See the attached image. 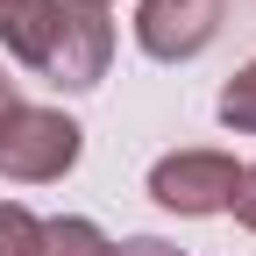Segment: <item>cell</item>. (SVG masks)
<instances>
[{
    "instance_id": "1",
    "label": "cell",
    "mask_w": 256,
    "mask_h": 256,
    "mask_svg": "<svg viewBox=\"0 0 256 256\" xmlns=\"http://www.w3.org/2000/svg\"><path fill=\"white\" fill-rule=\"evenodd\" d=\"M0 43L50 86H100L114 57V28L78 0H0Z\"/></svg>"
},
{
    "instance_id": "2",
    "label": "cell",
    "mask_w": 256,
    "mask_h": 256,
    "mask_svg": "<svg viewBox=\"0 0 256 256\" xmlns=\"http://www.w3.org/2000/svg\"><path fill=\"white\" fill-rule=\"evenodd\" d=\"M78 121L57 107H14L8 128H0V178L14 185H50L78 164Z\"/></svg>"
},
{
    "instance_id": "3",
    "label": "cell",
    "mask_w": 256,
    "mask_h": 256,
    "mask_svg": "<svg viewBox=\"0 0 256 256\" xmlns=\"http://www.w3.org/2000/svg\"><path fill=\"white\" fill-rule=\"evenodd\" d=\"M235 178H242V164L228 150H178V156H164L150 171V200L164 214H192V220L200 214H228Z\"/></svg>"
},
{
    "instance_id": "4",
    "label": "cell",
    "mask_w": 256,
    "mask_h": 256,
    "mask_svg": "<svg viewBox=\"0 0 256 256\" xmlns=\"http://www.w3.org/2000/svg\"><path fill=\"white\" fill-rule=\"evenodd\" d=\"M220 22H228V0H142L136 8V43L150 57H200L214 36H220Z\"/></svg>"
},
{
    "instance_id": "5",
    "label": "cell",
    "mask_w": 256,
    "mask_h": 256,
    "mask_svg": "<svg viewBox=\"0 0 256 256\" xmlns=\"http://www.w3.org/2000/svg\"><path fill=\"white\" fill-rule=\"evenodd\" d=\"M114 242L92 228V220H78V214H64V220H43L36 228V249L28 256H107Z\"/></svg>"
},
{
    "instance_id": "6",
    "label": "cell",
    "mask_w": 256,
    "mask_h": 256,
    "mask_svg": "<svg viewBox=\"0 0 256 256\" xmlns=\"http://www.w3.org/2000/svg\"><path fill=\"white\" fill-rule=\"evenodd\" d=\"M220 121H228L235 136H256V57L220 86Z\"/></svg>"
},
{
    "instance_id": "7",
    "label": "cell",
    "mask_w": 256,
    "mask_h": 256,
    "mask_svg": "<svg viewBox=\"0 0 256 256\" xmlns=\"http://www.w3.org/2000/svg\"><path fill=\"white\" fill-rule=\"evenodd\" d=\"M36 228H43V220L28 214V206L0 200V256H28V249H36Z\"/></svg>"
},
{
    "instance_id": "8",
    "label": "cell",
    "mask_w": 256,
    "mask_h": 256,
    "mask_svg": "<svg viewBox=\"0 0 256 256\" xmlns=\"http://www.w3.org/2000/svg\"><path fill=\"white\" fill-rule=\"evenodd\" d=\"M228 214H235L242 228L256 235V164H242V178H235V200H228Z\"/></svg>"
},
{
    "instance_id": "9",
    "label": "cell",
    "mask_w": 256,
    "mask_h": 256,
    "mask_svg": "<svg viewBox=\"0 0 256 256\" xmlns=\"http://www.w3.org/2000/svg\"><path fill=\"white\" fill-rule=\"evenodd\" d=\"M107 256H185V249L156 242V235H128V242H121V249H107Z\"/></svg>"
},
{
    "instance_id": "10",
    "label": "cell",
    "mask_w": 256,
    "mask_h": 256,
    "mask_svg": "<svg viewBox=\"0 0 256 256\" xmlns=\"http://www.w3.org/2000/svg\"><path fill=\"white\" fill-rule=\"evenodd\" d=\"M14 107H22V100H14V78L0 72V128H8V114H14Z\"/></svg>"
},
{
    "instance_id": "11",
    "label": "cell",
    "mask_w": 256,
    "mask_h": 256,
    "mask_svg": "<svg viewBox=\"0 0 256 256\" xmlns=\"http://www.w3.org/2000/svg\"><path fill=\"white\" fill-rule=\"evenodd\" d=\"M78 8H100V14H107V0H78Z\"/></svg>"
},
{
    "instance_id": "12",
    "label": "cell",
    "mask_w": 256,
    "mask_h": 256,
    "mask_svg": "<svg viewBox=\"0 0 256 256\" xmlns=\"http://www.w3.org/2000/svg\"><path fill=\"white\" fill-rule=\"evenodd\" d=\"M242 8H249V14H256V0H242Z\"/></svg>"
}]
</instances>
